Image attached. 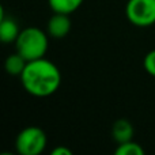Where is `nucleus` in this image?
<instances>
[{"label": "nucleus", "mask_w": 155, "mask_h": 155, "mask_svg": "<svg viewBox=\"0 0 155 155\" xmlns=\"http://www.w3.org/2000/svg\"><path fill=\"white\" fill-rule=\"evenodd\" d=\"M23 88L33 97L45 98L59 90L61 84V74L54 63L45 57L27 61L21 75Z\"/></svg>", "instance_id": "f257e3e1"}, {"label": "nucleus", "mask_w": 155, "mask_h": 155, "mask_svg": "<svg viewBox=\"0 0 155 155\" xmlns=\"http://www.w3.org/2000/svg\"><path fill=\"white\" fill-rule=\"evenodd\" d=\"M112 137L117 144L132 140V137H134V125L131 124V121L125 120V118H120V120L116 121L112 127Z\"/></svg>", "instance_id": "423d86ee"}, {"label": "nucleus", "mask_w": 155, "mask_h": 155, "mask_svg": "<svg viewBox=\"0 0 155 155\" xmlns=\"http://www.w3.org/2000/svg\"><path fill=\"white\" fill-rule=\"evenodd\" d=\"M46 30H48V34L51 35L52 38H56V40H61V38L67 37L71 30L70 15L54 12L53 15L51 16V19H49Z\"/></svg>", "instance_id": "39448f33"}, {"label": "nucleus", "mask_w": 155, "mask_h": 155, "mask_svg": "<svg viewBox=\"0 0 155 155\" xmlns=\"http://www.w3.org/2000/svg\"><path fill=\"white\" fill-rule=\"evenodd\" d=\"M125 16L136 27H150L155 25V0H128Z\"/></svg>", "instance_id": "20e7f679"}, {"label": "nucleus", "mask_w": 155, "mask_h": 155, "mask_svg": "<svg viewBox=\"0 0 155 155\" xmlns=\"http://www.w3.org/2000/svg\"><path fill=\"white\" fill-rule=\"evenodd\" d=\"M26 64H27V60L22 54H19L18 52H15V53L10 54L5 59L4 68L7 71V74H10V75L21 76L23 70L26 68Z\"/></svg>", "instance_id": "6e6552de"}, {"label": "nucleus", "mask_w": 155, "mask_h": 155, "mask_svg": "<svg viewBox=\"0 0 155 155\" xmlns=\"http://www.w3.org/2000/svg\"><path fill=\"white\" fill-rule=\"evenodd\" d=\"M19 33H21V29L12 18H5L4 15L0 16V40L2 42H15Z\"/></svg>", "instance_id": "0eeeda50"}, {"label": "nucleus", "mask_w": 155, "mask_h": 155, "mask_svg": "<svg viewBox=\"0 0 155 155\" xmlns=\"http://www.w3.org/2000/svg\"><path fill=\"white\" fill-rule=\"evenodd\" d=\"M143 67H144L146 72H147L148 75L155 78V49L150 51L144 56V60H143Z\"/></svg>", "instance_id": "9b49d317"}, {"label": "nucleus", "mask_w": 155, "mask_h": 155, "mask_svg": "<svg viewBox=\"0 0 155 155\" xmlns=\"http://www.w3.org/2000/svg\"><path fill=\"white\" fill-rule=\"evenodd\" d=\"M114 153L116 155H143L144 148L139 143L134 142V140H128L125 143L117 144V148H116Z\"/></svg>", "instance_id": "9d476101"}, {"label": "nucleus", "mask_w": 155, "mask_h": 155, "mask_svg": "<svg viewBox=\"0 0 155 155\" xmlns=\"http://www.w3.org/2000/svg\"><path fill=\"white\" fill-rule=\"evenodd\" d=\"M48 144V137L40 127H27L18 134L15 148L21 155H40Z\"/></svg>", "instance_id": "7ed1b4c3"}, {"label": "nucleus", "mask_w": 155, "mask_h": 155, "mask_svg": "<svg viewBox=\"0 0 155 155\" xmlns=\"http://www.w3.org/2000/svg\"><path fill=\"white\" fill-rule=\"evenodd\" d=\"M48 35L40 27H26L21 30L15 41V48L27 61L45 57L49 48Z\"/></svg>", "instance_id": "f03ea898"}, {"label": "nucleus", "mask_w": 155, "mask_h": 155, "mask_svg": "<svg viewBox=\"0 0 155 155\" xmlns=\"http://www.w3.org/2000/svg\"><path fill=\"white\" fill-rule=\"evenodd\" d=\"M52 155H72V151L65 146H57L52 150Z\"/></svg>", "instance_id": "f8f14e48"}, {"label": "nucleus", "mask_w": 155, "mask_h": 155, "mask_svg": "<svg viewBox=\"0 0 155 155\" xmlns=\"http://www.w3.org/2000/svg\"><path fill=\"white\" fill-rule=\"evenodd\" d=\"M84 0H48V4L53 12L60 14H70L79 10V7L83 4Z\"/></svg>", "instance_id": "1a4fd4ad"}]
</instances>
